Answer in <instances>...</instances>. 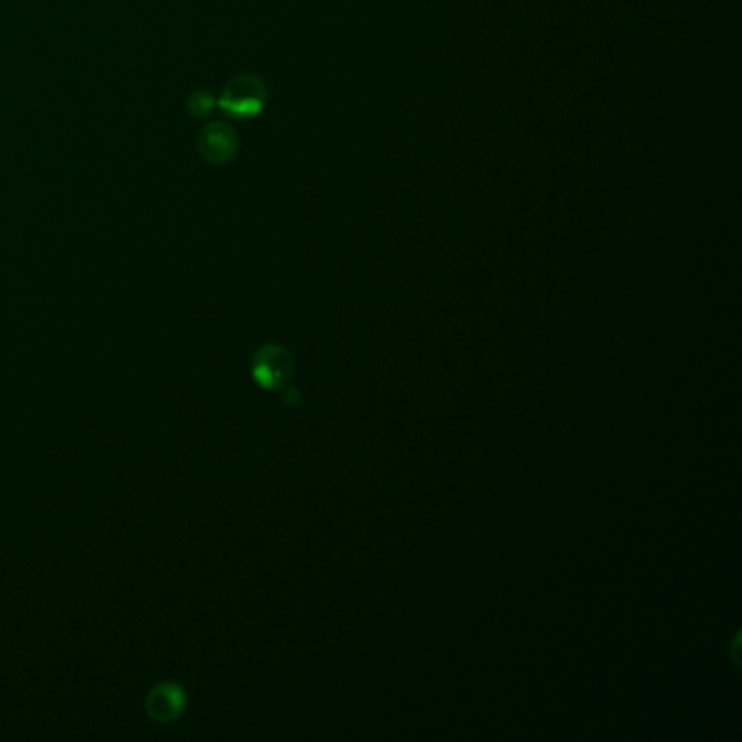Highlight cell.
I'll list each match as a JSON object with an SVG mask.
<instances>
[{
	"instance_id": "6da1fadb",
	"label": "cell",
	"mask_w": 742,
	"mask_h": 742,
	"mask_svg": "<svg viewBox=\"0 0 742 742\" xmlns=\"http://www.w3.org/2000/svg\"><path fill=\"white\" fill-rule=\"evenodd\" d=\"M218 105L236 120L253 118L266 105V85L255 74H238L225 85Z\"/></svg>"
},
{
	"instance_id": "7a4b0ae2",
	"label": "cell",
	"mask_w": 742,
	"mask_h": 742,
	"mask_svg": "<svg viewBox=\"0 0 742 742\" xmlns=\"http://www.w3.org/2000/svg\"><path fill=\"white\" fill-rule=\"evenodd\" d=\"M295 372V362L288 349L279 345H264L255 356L251 364L253 379L264 390H284Z\"/></svg>"
},
{
	"instance_id": "3957f363",
	"label": "cell",
	"mask_w": 742,
	"mask_h": 742,
	"mask_svg": "<svg viewBox=\"0 0 742 742\" xmlns=\"http://www.w3.org/2000/svg\"><path fill=\"white\" fill-rule=\"evenodd\" d=\"M238 133L225 122L205 124L199 133V153L210 164H227L238 153Z\"/></svg>"
},
{
	"instance_id": "277c9868",
	"label": "cell",
	"mask_w": 742,
	"mask_h": 742,
	"mask_svg": "<svg viewBox=\"0 0 742 742\" xmlns=\"http://www.w3.org/2000/svg\"><path fill=\"white\" fill-rule=\"evenodd\" d=\"M188 708V693L177 682L155 686L146 697V713L155 723H175Z\"/></svg>"
},
{
	"instance_id": "5b68a950",
	"label": "cell",
	"mask_w": 742,
	"mask_h": 742,
	"mask_svg": "<svg viewBox=\"0 0 742 742\" xmlns=\"http://www.w3.org/2000/svg\"><path fill=\"white\" fill-rule=\"evenodd\" d=\"M214 105H216L214 96H212L210 92H205V89H199V92H194V94L190 96V100H188L190 113H192V116H199V118H205V116H210V113H212V109H214Z\"/></svg>"
}]
</instances>
